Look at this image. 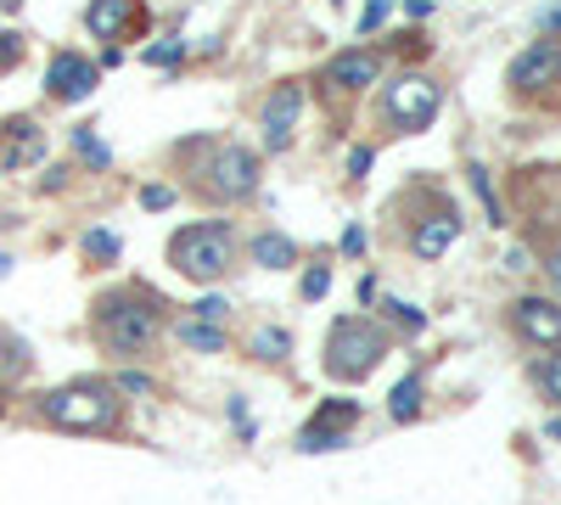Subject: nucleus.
<instances>
[{
	"label": "nucleus",
	"mask_w": 561,
	"mask_h": 505,
	"mask_svg": "<svg viewBox=\"0 0 561 505\" xmlns=\"http://www.w3.org/2000/svg\"><path fill=\"white\" fill-rule=\"evenodd\" d=\"M550 438H561V416H556V422H550Z\"/></svg>",
	"instance_id": "obj_33"
},
{
	"label": "nucleus",
	"mask_w": 561,
	"mask_h": 505,
	"mask_svg": "<svg viewBox=\"0 0 561 505\" xmlns=\"http://www.w3.org/2000/svg\"><path fill=\"white\" fill-rule=\"evenodd\" d=\"M534 382H539V393H545V399H556V404H561V348L534 359Z\"/></svg>",
	"instance_id": "obj_17"
},
{
	"label": "nucleus",
	"mask_w": 561,
	"mask_h": 505,
	"mask_svg": "<svg viewBox=\"0 0 561 505\" xmlns=\"http://www.w3.org/2000/svg\"><path fill=\"white\" fill-rule=\"evenodd\" d=\"M359 422V404L354 399H332L320 410V416L298 433V449L304 455H325V449H343V438H348V427Z\"/></svg>",
	"instance_id": "obj_10"
},
{
	"label": "nucleus",
	"mask_w": 561,
	"mask_h": 505,
	"mask_svg": "<svg viewBox=\"0 0 561 505\" xmlns=\"http://www.w3.org/2000/svg\"><path fill=\"white\" fill-rule=\"evenodd\" d=\"M129 18H135V0H90V12H84L90 34H102V39H113Z\"/></svg>",
	"instance_id": "obj_13"
},
{
	"label": "nucleus",
	"mask_w": 561,
	"mask_h": 505,
	"mask_svg": "<svg viewBox=\"0 0 561 505\" xmlns=\"http://www.w3.org/2000/svg\"><path fill=\"white\" fill-rule=\"evenodd\" d=\"M410 248H415V259H438V253H449L455 248V219L444 214V219H427L421 231L410 237Z\"/></svg>",
	"instance_id": "obj_14"
},
{
	"label": "nucleus",
	"mask_w": 561,
	"mask_h": 505,
	"mask_svg": "<svg viewBox=\"0 0 561 505\" xmlns=\"http://www.w3.org/2000/svg\"><path fill=\"white\" fill-rule=\"evenodd\" d=\"M444 107V84L427 79V73H404V79H388V96H382V118L399 129V135H415L427 129Z\"/></svg>",
	"instance_id": "obj_5"
},
{
	"label": "nucleus",
	"mask_w": 561,
	"mask_h": 505,
	"mask_svg": "<svg viewBox=\"0 0 561 505\" xmlns=\"http://www.w3.org/2000/svg\"><path fill=\"white\" fill-rule=\"evenodd\" d=\"M253 264H264V269H293V264H298V248L280 237V231H264V237H253Z\"/></svg>",
	"instance_id": "obj_15"
},
{
	"label": "nucleus",
	"mask_w": 561,
	"mask_h": 505,
	"mask_svg": "<svg viewBox=\"0 0 561 505\" xmlns=\"http://www.w3.org/2000/svg\"><path fill=\"white\" fill-rule=\"evenodd\" d=\"M96 79H102V68L79 51H57L51 68H45V90H51L57 102H84L90 90H96Z\"/></svg>",
	"instance_id": "obj_11"
},
{
	"label": "nucleus",
	"mask_w": 561,
	"mask_h": 505,
	"mask_svg": "<svg viewBox=\"0 0 561 505\" xmlns=\"http://www.w3.org/2000/svg\"><path fill=\"white\" fill-rule=\"evenodd\" d=\"M73 147H79V158H84L90 169H107V163H113V152H107L90 129H73Z\"/></svg>",
	"instance_id": "obj_19"
},
{
	"label": "nucleus",
	"mask_w": 561,
	"mask_h": 505,
	"mask_svg": "<svg viewBox=\"0 0 561 505\" xmlns=\"http://www.w3.org/2000/svg\"><path fill=\"white\" fill-rule=\"evenodd\" d=\"M325 79H332V90H348V96H359V90L382 84V57L359 45V51H343V57L332 62V73H325Z\"/></svg>",
	"instance_id": "obj_12"
},
{
	"label": "nucleus",
	"mask_w": 561,
	"mask_h": 505,
	"mask_svg": "<svg viewBox=\"0 0 561 505\" xmlns=\"http://www.w3.org/2000/svg\"><path fill=\"white\" fill-rule=\"evenodd\" d=\"M225 309H230L225 298H203V303H197V320H214V326H219V320H225Z\"/></svg>",
	"instance_id": "obj_29"
},
{
	"label": "nucleus",
	"mask_w": 561,
	"mask_h": 505,
	"mask_svg": "<svg viewBox=\"0 0 561 505\" xmlns=\"http://www.w3.org/2000/svg\"><path fill=\"white\" fill-rule=\"evenodd\" d=\"M158 309L147 298H102L96 303V332L113 354H140V348H152L158 343Z\"/></svg>",
	"instance_id": "obj_4"
},
{
	"label": "nucleus",
	"mask_w": 561,
	"mask_h": 505,
	"mask_svg": "<svg viewBox=\"0 0 561 505\" xmlns=\"http://www.w3.org/2000/svg\"><path fill=\"white\" fill-rule=\"evenodd\" d=\"M118 388H124V393H152V377H140V371H124V377H118Z\"/></svg>",
	"instance_id": "obj_30"
},
{
	"label": "nucleus",
	"mask_w": 561,
	"mask_h": 505,
	"mask_svg": "<svg viewBox=\"0 0 561 505\" xmlns=\"http://www.w3.org/2000/svg\"><path fill=\"white\" fill-rule=\"evenodd\" d=\"M147 62H152V68H174V62H180V39H163V45H152V51H147Z\"/></svg>",
	"instance_id": "obj_24"
},
{
	"label": "nucleus",
	"mask_w": 561,
	"mask_h": 505,
	"mask_svg": "<svg viewBox=\"0 0 561 505\" xmlns=\"http://www.w3.org/2000/svg\"><path fill=\"white\" fill-rule=\"evenodd\" d=\"M84 253L90 259H118V237L113 231H84Z\"/></svg>",
	"instance_id": "obj_21"
},
{
	"label": "nucleus",
	"mask_w": 561,
	"mask_h": 505,
	"mask_svg": "<svg viewBox=\"0 0 561 505\" xmlns=\"http://www.w3.org/2000/svg\"><path fill=\"white\" fill-rule=\"evenodd\" d=\"M140 208H174V186H147V192H140Z\"/></svg>",
	"instance_id": "obj_26"
},
{
	"label": "nucleus",
	"mask_w": 561,
	"mask_h": 505,
	"mask_svg": "<svg viewBox=\"0 0 561 505\" xmlns=\"http://www.w3.org/2000/svg\"><path fill=\"white\" fill-rule=\"evenodd\" d=\"M180 343L192 354H225V332L214 326V320H185L180 326Z\"/></svg>",
	"instance_id": "obj_16"
},
{
	"label": "nucleus",
	"mask_w": 561,
	"mask_h": 505,
	"mask_svg": "<svg viewBox=\"0 0 561 505\" xmlns=\"http://www.w3.org/2000/svg\"><path fill=\"white\" fill-rule=\"evenodd\" d=\"M561 79V39H534L523 45V57L511 62V90H523V96H539Z\"/></svg>",
	"instance_id": "obj_8"
},
{
	"label": "nucleus",
	"mask_w": 561,
	"mask_h": 505,
	"mask_svg": "<svg viewBox=\"0 0 561 505\" xmlns=\"http://www.w3.org/2000/svg\"><path fill=\"white\" fill-rule=\"evenodd\" d=\"M545 269H550V287H556V298H561V248L550 253V264H545Z\"/></svg>",
	"instance_id": "obj_31"
},
{
	"label": "nucleus",
	"mask_w": 561,
	"mask_h": 505,
	"mask_svg": "<svg viewBox=\"0 0 561 505\" xmlns=\"http://www.w3.org/2000/svg\"><path fill=\"white\" fill-rule=\"evenodd\" d=\"M382 309H388V314L399 320V326H404V332H421V326H427V320H421V309H410V303H399V298H388Z\"/></svg>",
	"instance_id": "obj_23"
},
{
	"label": "nucleus",
	"mask_w": 561,
	"mask_h": 505,
	"mask_svg": "<svg viewBox=\"0 0 561 505\" xmlns=\"http://www.w3.org/2000/svg\"><path fill=\"white\" fill-rule=\"evenodd\" d=\"M298 118H304V84H298V79L275 84L270 96H264V147H270V152H287Z\"/></svg>",
	"instance_id": "obj_7"
},
{
	"label": "nucleus",
	"mask_w": 561,
	"mask_h": 505,
	"mask_svg": "<svg viewBox=\"0 0 561 505\" xmlns=\"http://www.w3.org/2000/svg\"><path fill=\"white\" fill-rule=\"evenodd\" d=\"M253 348H259L264 359H280V354H287V332H275V326H264V332H253Z\"/></svg>",
	"instance_id": "obj_22"
},
{
	"label": "nucleus",
	"mask_w": 561,
	"mask_h": 505,
	"mask_svg": "<svg viewBox=\"0 0 561 505\" xmlns=\"http://www.w3.org/2000/svg\"><path fill=\"white\" fill-rule=\"evenodd\" d=\"M208 186H214V197H225V203H248V197L259 192V152L242 147V141H225V147L214 152V163H208Z\"/></svg>",
	"instance_id": "obj_6"
},
{
	"label": "nucleus",
	"mask_w": 561,
	"mask_h": 505,
	"mask_svg": "<svg viewBox=\"0 0 561 505\" xmlns=\"http://www.w3.org/2000/svg\"><path fill=\"white\" fill-rule=\"evenodd\" d=\"M421 416V377H404L393 388V422H415Z\"/></svg>",
	"instance_id": "obj_18"
},
{
	"label": "nucleus",
	"mask_w": 561,
	"mask_h": 505,
	"mask_svg": "<svg viewBox=\"0 0 561 505\" xmlns=\"http://www.w3.org/2000/svg\"><path fill=\"white\" fill-rule=\"evenodd\" d=\"M325 287H332V275H325V269H320V264H314V269H309V275H304V298H309V303H314V298H325Z\"/></svg>",
	"instance_id": "obj_27"
},
{
	"label": "nucleus",
	"mask_w": 561,
	"mask_h": 505,
	"mask_svg": "<svg viewBox=\"0 0 561 505\" xmlns=\"http://www.w3.org/2000/svg\"><path fill=\"white\" fill-rule=\"evenodd\" d=\"M18 57H23V39L18 34H0V68H12Z\"/></svg>",
	"instance_id": "obj_28"
},
{
	"label": "nucleus",
	"mask_w": 561,
	"mask_h": 505,
	"mask_svg": "<svg viewBox=\"0 0 561 505\" xmlns=\"http://www.w3.org/2000/svg\"><path fill=\"white\" fill-rule=\"evenodd\" d=\"M511 326H517L534 348L556 354L561 348V303L556 298H517L511 303Z\"/></svg>",
	"instance_id": "obj_9"
},
{
	"label": "nucleus",
	"mask_w": 561,
	"mask_h": 505,
	"mask_svg": "<svg viewBox=\"0 0 561 505\" xmlns=\"http://www.w3.org/2000/svg\"><path fill=\"white\" fill-rule=\"evenodd\" d=\"M169 264L180 275H192V282H219V275H230V264H237V242H230V225H185V231H174L169 242Z\"/></svg>",
	"instance_id": "obj_2"
},
{
	"label": "nucleus",
	"mask_w": 561,
	"mask_h": 505,
	"mask_svg": "<svg viewBox=\"0 0 561 505\" xmlns=\"http://www.w3.org/2000/svg\"><path fill=\"white\" fill-rule=\"evenodd\" d=\"M382 354H388V337L370 326V320L343 314L332 326V337H325V371H332L337 382H359L382 365Z\"/></svg>",
	"instance_id": "obj_3"
},
{
	"label": "nucleus",
	"mask_w": 561,
	"mask_h": 505,
	"mask_svg": "<svg viewBox=\"0 0 561 505\" xmlns=\"http://www.w3.org/2000/svg\"><path fill=\"white\" fill-rule=\"evenodd\" d=\"M388 12H393V0H370L365 18H359V28H365V34H370V28H382V23H388Z\"/></svg>",
	"instance_id": "obj_25"
},
{
	"label": "nucleus",
	"mask_w": 561,
	"mask_h": 505,
	"mask_svg": "<svg viewBox=\"0 0 561 505\" xmlns=\"http://www.w3.org/2000/svg\"><path fill=\"white\" fill-rule=\"evenodd\" d=\"M472 192L483 197V214H489V225H505V214H500V197H494V186H489V169H472Z\"/></svg>",
	"instance_id": "obj_20"
},
{
	"label": "nucleus",
	"mask_w": 561,
	"mask_h": 505,
	"mask_svg": "<svg viewBox=\"0 0 561 505\" xmlns=\"http://www.w3.org/2000/svg\"><path fill=\"white\" fill-rule=\"evenodd\" d=\"M348 169H354V174H365V169H370V152H365V147H354V152H348Z\"/></svg>",
	"instance_id": "obj_32"
},
{
	"label": "nucleus",
	"mask_w": 561,
	"mask_h": 505,
	"mask_svg": "<svg viewBox=\"0 0 561 505\" xmlns=\"http://www.w3.org/2000/svg\"><path fill=\"white\" fill-rule=\"evenodd\" d=\"M7 269H12V259H7V253H0V275H7Z\"/></svg>",
	"instance_id": "obj_34"
},
{
	"label": "nucleus",
	"mask_w": 561,
	"mask_h": 505,
	"mask_svg": "<svg viewBox=\"0 0 561 505\" xmlns=\"http://www.w3.org/2000/svg\"><path fill=\"white\" fill-rule=\"evenodd\" d=\"M39 416L51 427H68V433H102L118 422V399L107 382H68V388H51L39 399Z\"/></svg>",
	"instance_id": "obj_1"
}]
</instances>
